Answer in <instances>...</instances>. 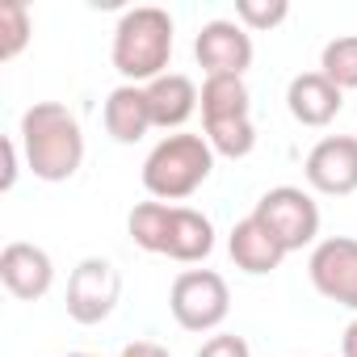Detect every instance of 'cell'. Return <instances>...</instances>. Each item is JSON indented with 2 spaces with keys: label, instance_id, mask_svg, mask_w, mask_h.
Returning a JSON list of instances; mask_svg holds the SVG:
<instances>
[{
  "label": "cell",
  "instance_id": "obj_1",
  "mask_svg": "<svg viewBox=\"0 0 357 357\" xmlns=\"http://www.w3.org/2000/svg\"><path fill=\"white\" fill-rule=\"evenodd\" d=\"M17 143L26 151V168L38 181H72L84 164V130L76 122V114L59 101H34L22 114V130Z\"/></svg>",
  "mask_w": 357,
  "mask_h": 357
},
{
  "label": "cell",
  "instance_id": "obj_2",
  "mask_svg": "<svg viewBox=\"0 0 357 357\" xmlns=\"http://www.w3.org/2000/svg\"><path fill=\"white\" fill-rule=\"evenodd\" d=\"M130 240L143 252L198 265L215 252V223L194 206H168V202H139L126 219Z\"/></svg>",
  "mask_w": 357,
  "mask_h": 357
},
{
  "label": "cell",
  "instance_id": "obj_3",
  "mask_svg": "<svg viewBox=\"0 0 357 357\" xmlns=\"http://www.w3.org/2000/svg\"><path fill=\"white\" fill-rule=\"evenodd\" d=\"M109 59L126 84H151L164 76L172 59V17L155 5L126 9L122 22L114 26V47Z\"/></svg>",
  "mask_w": 357,
  "mask_h": 357
},
{
  "label": "cell",
  "instance_id": "obj_4",
  "mask_svg": "<svg viewBox=\"0 0 357 357\" xmlns=\"http://www.w3.org/2000/svg\"><path fill=\"white\" fill-rule=\"evenodd\" d=\"M215 168V147L206 135H164L143 160V190L155 202L194 198Z\"/></svg>",
  "mask_w": 357,
  "mask_h": 357
},
{
  "label": "cell",
  "instance_id": "obj_5",
  "mask_svg": "<svg viewBox=\"0 0 357 357\" xmlns=\"http://www.w3.org/2000/svg\"><path fill=\"white\" fill-rule=\"evenodd\" d=\"M202 126L206 143L215 155L244 160L257 147V126H252V101L244 76H206L202 84Z\"/></svg>",
  "mask_w": 357,
  "mask_h": 357
},
{
  "label": "cell",
  "instance_id": "obj_6",
  "mask_svg": "<svg viewBox=\"0 0 357 357\" xmlns=\"http://www.w3.org/2000/svg\"><path fill=\"white\" fill-rule=\"evenodd\" d=\"M168 311L185 332H215L231 311V290L215 269H185L168 290Z\"/></svg>",
  "mask_w": 357,
  "mask_h": 357
},
{
  "label": "cell",
  "instance_id": "obj_7",
  "mask_svg": "<svg viewBox=\"0 0 357 357\" xmlns=\"http://www.w3.org/2000/svg\"><path fill=\"white\" fill-rule=\"evenodd\" d=\"M252 215L278 236V244H282L286 252H303V248L315 244V236H319V206H315V198H311L307 190H298V185H278V190L261 194V202H257Z\"/></svg>",
  "mask_w": 357,
  "mask_h": 357
},
{
  "label": "cell",
  "instance_id": "obj_8",
  "mask_svg": "<svg viewBox=\"0 0 357 357\" xmlns=\"http://www.w3.org/2000/svg\"><path fill=\"white\" fill-rule=\"evenodd\" d=\"M122 298V273L105 257H84L68 278V315L84 328L105 324Z\"/></svg>",
  "mask_w": 357,
  "mask_h": 357
},
{
  "label": "cell",
  "instance_id": "obj_9",
  "mask_svg": "<svg viewBox=\"0 0 357 357\" xmlns=\"http://www.w3.org/2000/svg\"><path fill=\"white\" fill-rule=\"evenodd\" d=\"M307 273H311V286H315L328 303L357 311V240H349V236H328V240H319V244L311 248Z\"/></svg>",
  "mask_w": 357,
  "mask_h": 357
},
{
  "label": "cell",
  "instance_id": "obj_10",
  "mask_svg": "<svg viewBox=\"0 0 357 357\" xmlns=\"http://www.w3.org/2000/svg\"><path fill=\"white\" fill-rule=\"evenodd\" d=\"M307 185L324 198L357 194V135H328L307 151L303 164Z\"/></svg>",
  "mask_w": 357,
  "mask_h": 357
},
{
  "label": "cell",
  "instance_id": "obj_11",
  "mask_svg": "<svg viewBox=\"0 0 357 357\" xmlns=\"http://www.w3.org/2000/svg\"><path fill=\"white\" fill-rule=\"evenodd\" d=\"M194 55L206 76H244L252 68V38L240 22H206L194 38Z\"/></svg>",
  "mask_w": 357,
  "mask_h": 357
},
{
  "label": "cell",
  "instance_id": "obj_12",
  "mask_svg": "<svg viewBox=\"0 0 357 357\" xmlns=\"http://www.w3.org/2000/svg\"><path fill=\"white\" fill-rule=\"evenodd\" d=\"M0 282H5V290L13 298L34 303L55 286V265H51L47 248L13 240V244H5V252H0Z\"/></svg>",
  "mask_w": 357,
  "mask_h": 357
},
{
  "label": "cell",
  "instance_id": "obj_13",
  "mask_svg": "<svg viewBox=\"0 0 357 357\" xmlns=\"http://www.w3.org/2000/svg\"><path fill=\"white\" fill-rule=\"evenodd\" d=\"M340 105H344V93L324 76V72H298L294 80H290V89H286V109H290V118L294 122H303V126H328L336 114H340Z\"/></svg>",
  "mask_w": 357,
  "mask_h": 357
},
{
  "label": "cell",
  "instance_id": "obj_14",
  "mask_svg": "<svg viewBox=\"0 0 357 357\" xmlns=\"http://www.w3.org/2000/svg\"><path fill=\"white\" fill-rule=\"evenodd\" d=\"M227 252H231L236 269H244V273H252V278L273 273V269L290 257V252L278 244V236H273L257 215H248V219H240V223L231 227V236H227Z\"/></svg>",
  "mask_w": 357,
  "mask_h": 357
},
{
  "label": "cell",
  "instance_id": "obj_15",
  "mask_svg": "<svg viewBox=\"0 0 357 357\" xmlns=\"http://www.w3.org/2000/svg\"><path fill=\"white\" fill-rule=\"evenodd\" d=\"M147 93V109H151V126L160 130H176V126H185L194 118V109L202 105V93L190 76L181 72H164L160 80L143 84Z\"/></svg>",
  "mask_w": 357,
  "mask_h": 357
},
{
  "label": "cell",
  "instance_id": "obj_16",
  "mask_svg": "<svg viewBox=\"0 0 357 357\" xmlns=\"http://www.w3.org/2000/svg\"><path fill=\"white\" fill-rule=\"evenodd\" d=\"M105 130L114 143H139L151 130V109L143 84H118L105 97Z\"/></svg>",
  "mask_w": 357,
  "mask_h": 357
},
{
  "label": "cell",
  "instance_id": "obj_17",
  "mask_svg": "<svg viewBox=\"0 0 357 357\" xmlns=\"http://www.w3.org/2000/svg\"><path fill=\"white\" fill-rule=\"evenodd\" d=\"M319 72H324L340 93L357 89V34L332 38V43L324 47V55H319Z\"/></svg>",
  "mask_w": 357,
  "mask_h": 357
},
{
  "label": "cell",
  "instance_id": "obj_18",
  "mask_svg": "<svg viewBox=\"0 0 357 357\" xmlns=\"http://www.w3.org/2000/svg\"><path fill=\"white\" fill-rule=\"evenodd\" d=\"M30 13H26V5H5L0 9V59H17L22 51H26V43H30Z\"/></svg>",
  "mask_w": 357,
  "mask_h": 357
},
{
  "label": "cell",
  "instance_id": "obj_19",
  "mask_svg": "<svg viewBox=\"0 0 357 357\" xmlns=\"http://www.w3.org/2000/svg\"><path fill=\"white\" fill-rule=\"evenodd\" d=\"M290 17L286 0H240L236 5V22L244 30H278Z\"/></svg>",
  "mask_w": 357,
  "mask_h": 357
},
{
  "label": "cell",
  "instance_id": "obj_20",
  "mask_svg": "<svg viewBox=\"0 0 357 357\" xmlns=\"http://www.w3.org/2000/svg\"><path fill=\"white\" fill-rule=\"evenodd\" d=\"M194 357H252V349H248L244 336H236V332H219V336H211Z\"/></svg>",
  "mask_w": 357,
  "mask_h": 357
},
{
  "label": "cell",
  "instance_id": "obj_21",
  "mask_svg": "<svg viewBox=\"0 0 357 357\" xmlns=\"http://www.w3.org/2000/svg\"><path fill=\"white\" fill-rule=\"evenodd\" d=\"M17 147H22L17 139H5V176H0V190H5V194L17 185V164H22L17 160Z\"/></svg>",
  "mask_w": 357,
  "mask_h": 357
},
{
  "label": "cell",
  "instance_id": "obj_22",
  "mask_svg": "<svg viewBox=\"0 0 357 357\" xmlns=\"http://www.w3.org/2000/svg\"><path fill=\"white\" fill-rule=\"evenodd\" d=\"M122 357H172V353L164 344H155V340H130L122 349Z\"/></svg>",
  "mask_w": 357,
  "mask_h": 357
},
{
  "label": "cell",
  "instance_id": "obj_23",
  "mask_svg": "<svg viewBox=\"0 0 357 357\" xmlns=\"http://www.w3.org/2000/svg\"><path fill=\"white\" fill-rule=\"evenodd\" d=\"M340 353H344V357H357V319L344 328V336H340Z\"/></svg>",
  "mask_w": 357,
  "mask_h": 357
},
{
  "label": "cell",
  "instance_id": "obj_24",
  "mask_svg": "<svg viewBox=\"0 0 357 357\" xmlns=\"http://www.w3.org/2000/svg\"><path fill=\"white\" fill-rule=\"evenodd\" d=\"M68 357H93V353H68Z\"/></svg>",
  "mask_w": 357,
  "mask_h": 357
}]
</instances>
